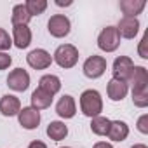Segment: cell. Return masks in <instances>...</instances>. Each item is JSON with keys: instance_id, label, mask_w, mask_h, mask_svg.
I'll list each match as a JSON object with an SVG mask.
<instances>
[{"instance_id": "cell-22", "label": "cell", "mask_w": 148, "mask_h": 148, "mask_svg": "<svg viewBox=\"0 0 148 148\" xmlns=\"http://www.w3.org/2000/svg\"><path fill=\"white\" fill-rule=\"evenodd\" d=\"M110 124H112L110 119L98 115V117H94V119L91 120V131H92L96 136H106L108 131H110Z\"/></svg>"}, {"instance_id": "cell-10", "label": "cell", "mask_w": 148, "mask_h": 148, "mask_svg": "<svg viewBox=\"0 0 148 148\" xmlns=\"http://www.w3.org/2000/svg\"><path fill=\"white\" fill-rule=\"evenodd\" d=\"M115 28H117L120 38L124 37V38L131 40V38H134V37L138 35V32H139V21H138V18H122Z\"/></svg>"}, {"instance_id": "cell-28", "label": "cell", "mask_w": 148, "mask_h": 148, "mask_svg": "<svg viewBox=\"0 0 148 148\" xmlns=\"http://www.w3.org/2000/svg\"><path fill=\"white\" fill-rule=\"evenodd\" d=\"M12 63V58L7 52H0V70H7Z\"/></svg>"}, {"instance_id": "cell-16", "label": "cell", "mask_w": 148, "mask_h": 148, "mask_svg": "<svg viewBox=\"0 0 148 148\" xmlns=\"http://www.w3.org/2000/svg\"><path fill=\"white\" fill-rule=\"evenodd\" d=\"M127 84H132V91L138 89H148V71L145 66H134L132 75Z\"/></svg>"}, {"instance_id": "cell-25", "label": "cell", "mask_w": 148, "mask_h": 148, "mask_svg": "<svg viewBox=\"0 0 148 148\" xmlns=\"http://www.w3.org/2000/svg\"><path fill=\"white\" fill-rule=\"evenodd\" d=\"M11 45H12V38L9 37V33H7L4 28H0V52L9 51Z\"/></svg>"}, {"instance_id": "cell-2", "label": "cell", "mask_w": 148, "mask_h": 148, "mask_svg": "<svg viewBox=\"0 0 148 148\" xmlns=\"http://www.w3.org/2000/svg\"><path fill=\"white\" fill-rule=\"evenodd\" d=\"M52 61H56L61 68H73L79 61V49L71 44H63L56 49Z\"/></svg>"}, {"instance_id": "cell-13", "label": "cell", "mask_w": 148, "mask_h": 148, "mask_svg": "<svg viewBox=\"0 0 148 148\" xmlns=\"http://www.w3.org/2000/svg\"><path fill=\"white\" fill-rule=\"evenodd\" d=\"M127 91H129V86L122 80H115L112 79L106 86V94L112 101H122L125 96H127Z\"/></svg>"}, {"instance_id": "cell-3", "label": "cell", "mask_w": 148, "mask_h": 148, "mask_svg": "<svg viewBox=\"0 0 148 148\" xmlns=\"http://www.w3.org/2000/svg\"><path fill=\"white\" fill-rule=\"evenodd\" d=\"M98 47L105 52H113L120 47V35L115 26H106L98 37Z\"/></svg>"}, {"instance_id": "cell-5", "label": "cell", "mask_w": 148, "mask_h": 148, "mask_svg": "<svg viewBox=\"0 0 148 148\" xmlns=\"http://www.w3.org/2000/svg\"><path fill=\"white\" fill-rule=\"evenodd\" d=\"M132 70H134V63L131 58L127 56H119L113 61V79L115 80H122V82H129L131 75H132Z\"/></svg>"}, {"instance_id": "cell-27", "label": "cell", "mask_w": 148, "mask_h": 148, "mask_svg": "<svg viewBox=\"0 0 148 148\" xmlns=\"http://www.w3.org/2000/svg\"><path fill=\"white\" fill-rule=\"evenodd\" d=\"M138 131L141 134H148V115L146 113L138 119Z\"/></svg>"}, {"instance_id": "cell-7", "label": "cell", "mask_w": 148, "mask_h": 148, "mask_svg": "<svg viewBox=\"0 0 148 148\" xmlns=\"http://www.w3.org/2000/svg\"><path fill=\"white\" fill-rule=\"evenodd\" d=\"M7 86L16 91V92H25L28 87H30V75L28 71L23 70V68H16L9 73L7 77Z\"/></svg>"}, {"instance_id": "cell-20", "label": "cell", "mask_w": 148, "mask_h": 148, "mask_svg": "<svg viewBox=\"0 0 148 148\" xmlns=\"http://www.w3.org/2000/svg\"><path fill=\"white\" fill-rule=\"evenodd\" d=\"M38 87L54 96V94L59 92V89H61V80H59V77H56V75H44V77L38 80Z\"/></svg>"}, {"instance_id": "cell-6", "label": "cell", "mask_w": 148, "mask_h": 148, "mask_svg": "<svg viewBox=\"0 0 148 148\" xmlns=\"http://www.w3.org/2000/svg\"><path fill=\"white\" fill-rule=\"evenodd\" d=\"M106 71V59L103 56H89L84 63V75L87 79H99Z\"/></svg>"}, {"instance_id": "cell-8", "label": "cell", "mask_w": 148, "mask_h": 148, "mask_svg": "<svg viewBox=\"0 0 148 148\" xmlns=\"http://www.w3.org/2000/svg\"><path fill=\"white\" fill-rule=\"evenodd\" d=\"M26 63H28L33 70H45V68L51 66L52 56H51L45 49H33V51L28 52Z\"/></svg>"}, {"instance_id": "cell-1", "label": "cell", "mask_w": 148, "mask_h": 148, "mask_svg": "<svg viewBox=\"0 0 148 148\" xmlns=\"http://www.w3.org/2000/svg\"><path fill=\"white\" fill-rule=\"evenodd\" d=\"M80 110L86 117H98L103 112V99L96 89H87L80 94Z\"/></svg>"}, {"instance_id": "cell-26", "label": "cell", "mask_w": 148, "mask_h": 148, "mask_svg": "<svg viewBox=\"0 0 148 148\" xmlns=\"http://www.w3.org/2000/svg\"><path fill=\"white\" fill-rule=\"evenodd\" d=\"M146 42H148V33H145V35H143V38H141V42H139V47H138V52H139V56H141L143 59H148Z\"/></svg>"}, {"instance_id": "cell-18", "label": "cell", "mask_w": 148, "mask_h": 148, "mask_svg": "<svg viewBox=\"0 0 148 148\" xmlns=\"http://www.w3.org/2000/svg\"><path fill=\"white\" fill-rule=\"evenodd\" d=\"M112 141H124L129 136V125L124 120H112L110 131L106 134Z\"/></svg>"}, {"instance_id": "cell-4", "label": "cell", "mask_w": 148, "mask_h": 148, "mask_svg": "<svg viewBox=\"0 0 148 148\" xmlns=\"http://www.w3.org/2000/svg\"><path fill=\"white\" fill-rule=\"evenodd\" d=\"M47 30H49V33H51L52 37L63 38V37H66V35L70 33L71 23H70V19H68L64 14H54V16H51V19L47 21Z\"/></svg>"}, {"instance_id": "cell-12", "label": "cell", "mask_w": 148, "mask_h": 148, "mask_svg": "<svg viewBox=\"0 0 148 148\" xmlns=\"http://www.w3.org/2000/svg\"><path fill=\"white\" fill-rule=\"evenodd\" d=\"M19 110H21L19 98H16L12 94L2 96V99H0V113H2L4 117H14V115L19 113Z\"/></svg>"}, {"instance_id": "cell-21", "label": "cell", "mask_w": 148, "mask_h": 148, "mask_svg": "<svg viewBox=\"0 0 148 148\" xmlns=\"http://www.w3.org/2000/svg\"><path fill=\"white\" fill-rule=\"evenodd\" d=\"M47 136L52 139V141H61V139H64L66 136H68V127L63 124V122H59V120H54V122H51L49 125H47Z\"/></svg>"}, {"instance_id": "cell-31", "label": "cell", "mask_w": 148, "mask_h": 148, "mask_svg": "<svg viewBox=\"0 0 148 148\" xmlns=\"http://www.w3.org/2000/svg\"><path fill=\"white\" fill-rule=\"evenodd\" d=\"M131 148H148L146 145H143V143H138V145H132Z\"/></svg>"}, {"instance_id": "cell-11", "label": "cell", "mask_w": 148, "mask_h": 148, "mask_svg": "<svg viewBox=\"0 0 148 148\" xmlns=\"http://www.w3.org/2000/svg\"><path fill=\"white\" fill-rule=\"evenodd\" d=\"M56 113L61 119H73L77 113V105L70 94H64L63 98H59V101L56 103Z\"/></svg>"}, {"instance_id": "cell-19", "label": "cell", "mask_w": 148, "mask_h": 148, "mask_svg": "<svg viewBox=\"0 0 148 148\" xmlns=\"http://www.w3.org/2000/svg\"><path fill=\"white\" fill-rule=\"evenodd\" d=\"M30 19H32V16H30V12L26 11L25 4L14 5V9H12V18H11L12 26H28Z\"/></svg>"}, {"instance_id": "cell-14", "label": "cell", "mask_w": 148, "mask_h": 148, "mask_svg": "<svg viewBox=\"0 0 148 148\" xmlns=\"http://www.w3.org/2000/svg\"><path fill=\"white\" fill-rule=\"evenodd\" d=\"M12 44L18 49H26L32 44V30L28 26H14L12 28Z\"/></svg>"}, {"instance_id": "cell-15", "label": "cell", "mask_w": 148, "mask_h": 148, "mask_svg": "<svg viewBox=\"0 0 148 148\" xmlns=\"http://www.w3.org/2000/svg\"><path fill=\"white\" fill-rule=\"evenodd\" d=\"M32 108H35V110H45V108H49L51 105H52V99H54V96L52 94H49V92H45L44 89H40V87H37L33 92H32Z\"/></svg>"}, {"instance_id": "cell-29", "label": "cell", "mask_w": 148, "mask_h": 148, "mask_svg": "<svg viewBox=\"0 0 148 148\" xmlns=\"http://www.w3.org/2000/svg\"><path fill=\"white\" fill-rule=\"evenodd\" d=\"M28 148H47V145L42 143V141H38V139H35V141H32V143L28 145Z\"/></svg>"}, {"instance_id": "cell-32", "label": "cell", "mask_w": 148, "mask_h": 148, "mask_svg": "<svg viewBox=\"0 0 148 148\" xmlns=\"http://www.w3.org/2000/svg\"><path fill=\"white\" fill-rule=\"evenodd\" d=\"M61 148H70V146H61Z\"/></svg>"}, {"instance_id": "cell-17", "label": "cell", "mask_w": 148, "mask_h": 148, "mask_svg": "<svg viewBox=\"0 0 148 148\" xmlns=\"http://www.w3.org/2000/svg\"><path fill=\"white\" fill-rule=\"evenodd\" d=\"M145 7V0H122L120 2V11L124 12V18H136L138 14L143 12Z\"/></svg>"}, {"instance_id": "cell-23", "label": "cell", "mask_w": 148, "mask_h": 148, "mask_svg": "<svg viewBox=\"0 0 148 148\" xmlns=\"http://www.w3.org/2000/svg\"><path fill=\"white\" fill-rule=\"evenodd\" d=\"M26 11L30 12V16H40L45 9H47V2L45 0H28V2L25 4Z\"/></svg>"}, {"instance_id": "cell-24", "label": "cell", "mask_w": 148, "mask_h": 148, "mask_svg": "<svg viewBox=\"0 0 148 148\" xmlns=\"http://www.w3.org/2000/svg\"><path fill=\"white\" fill-rule=\"evenodd\" d=\"M132 103L138 108H146L148 106V89L132 91Z\"/></svg>"}, {"instance_id": "cell-30", "label": "cell", "mask_w": 148, "mask_h": 148, "mask_svg": "<svg viewBox=\"0 0 148 148\" xmlns=\"http://www.w3.org/2000/svg\"><path fill=\"white\" fill-rule=\"evenodd\" d=\"M92 148H113V146H112L110 143H106V141H98Z\"/></svg>"}, {"instance_id": "cell-9", "label": "cell", "mask_w": 148, "mask_h": 148, "mask_svg": "<svg viewBox=\"0 0 148 148\" xmlns=\"http://www.w3.org/2000/svg\"><path fill=\"white\" fill-rule=\"evenodd\" d=\"M18 120H19V125H23V129H28V131L37 129L40 124V112L32 106L21 108L18 113Z\"/></svg>"}]
</instances>
